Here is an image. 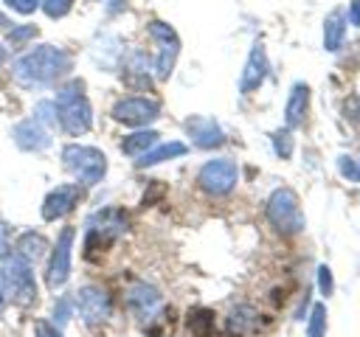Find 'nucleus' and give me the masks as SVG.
<instances>
[{"label":"nucleus","instance_id":"nucleus-1","mask_svg":"<svg viewBox=\"0 0 360 337\" xmlns=\"http://www.w3.org/2000/svg\"><path fill=\"white\" fill-rule=\"evenodd\" d=\"M70 70V53L56 45H37L14 62V76L25 87H45Z\"/></svg>","mask_w":360,"mask_h":337},{"label":"nucleus","instance_id":"nucleus-2","mask_svg":"<svg viewBox=\"0 0 360 337\" xmlns=\"http://www.w3.org/2000/svg\"><path fill=\"white\" fill-rule=\"evenodd\" d=\"M56 121L68 135H84L93 126V107L84 95V81L73 79L56 93Z\"/></svg>","mask_w":360,"mask_h":337},{"label":"nucleus","instance_id":"nucleus-3","mask_svg":"<svg viewBox=\"0 0 360 337\" xmlns=\"http://www.w3.org/2000/svg\"><path fill=\"white\" fill-rule=\"evenodd\" d=\"M0 289L6 298H11L20 306H28L37 295V281H34V270L31 261L22 258L20 253L6 256L3 267H0Z\"/></svg>","mask_w":360,"mask_h":337},{"label":"nucleus","instance_id":"nucleus-4","mask_svg":"<svg viewBox=\"0 0 360 337\" xmlns=\"http://www.w3.org/2000/svg\"><path fill=\"white\" fill-rule=\"evenodd\" d=\"M62 166L82 183V185H96L107 174V157L96 146H82V143H68L62 149Z\"/></svg>","mask_w":360,"mask_h":337},{"label":"nucleus","instance_id":"nucleus-5","mask_svg":"<svg viewBox=\"0 0 360 337\" xmlns=\"http://www.w3.org/2000/svg\"><path fill=\"white\" fill-rule=\"evenodd\" d=\"M264 213H267V222L284 236H295L304 230V213H301V205L292 188H276L267 197Z\"/></svg>","mask_w":360,"mask_h":337},{"label":"nucleus","instance_id":"nucleus-6","mask_svg":"<svg viewBox=\"0 0 360 337\" xmlns=\"http://www.w3.org/2000/svg\"><path fill=\"white\" fill-rule=\"evenodd\" d=\"M129 216L121 208H101L87 219V253L93 247H104L115 242L121 233H127Z\"/></svg>","mask_w":360,"mask_h":337},{"label":"nucleus","instance_id":"nucleus-7","mask_svg":"<svg viewBox=\"0 0 360 337\" xmlns=\"http://www.w3.org/2000/svg\"><path fill=\"white\" fill-rule=\"evenodd\" d=\"M236 177H239L236 163L228 160V157H217V160H208V163L200 168L197 183H200V188H202L205 194H211V197H225V194L233 191Z\"/></svg>","mask_w":360,"mask_h":337},{"label":"nucleus","instance_id":"nucleus-8","mask_svg":"<svg viewBox=\"0 0 360 337\" xmlns=\"http://www.w3.org/2000/svg\"><path fill=\"white\" fill-rule=\"evenodd\" d=\"M118 124H127V126H146L152 124L158 115H160V104L155 98H146V95H127L121 101L112 104V112H110Z\"/></svg>","mask_w":360,"mask_h":337},{"label":"nucleus","instance_id":"nucleus-9","mask_svg":"<svg viewBox=\"0 0 360 337\" xmlns=\"http://www.w3.org/2000/svg\"><path fill=\"white\" fill-rule=\"evenodd\" d=\"M70 250H73V227H65L59 233V239L53 242L48 264H45V284L51 289H56L68 281V275H70Z\"/></svg>","mask_w":360,"mask_h":337},{"label":"nucleus","instance_id":"nucleus-10","mask_svg":"<svg viewBox=\"0 0 360 337\" xmlns=\"http://www.w3.org/2000/svg\"><path fill=\"white\" fill-rule=\"evenodd\" d=\"M127 306H129L132 317H138L141 323H149V320H155L158 312L163 309V295H160L152 284L138 281V284H132V286L127 289Z\"/></svg>","mask_w":360,"mask_h":337},{"label":"nucleus","instance_id":"nucleus-11","mask_svg":"<svg viewBox=\"0 0 360 337\" xmlns=\"http://www.w3.org/2000/svg\"><path fill=\"white\" fill-rule=\"evenodd\" d=\"M76 306H79V315L84 317L87 326H98V323L110 320V315H112V300H110V295H107L101 286H93V284L79 289Z\"/></svg>","mask_w":360,"mask_h":337},{"label":"nucleus","instance_id":"nucleus-12","mask_svg":"<svg viewBox=\"0 0 360 337\" xmlns=\"http://www.w3.org/2000/svg\"><path fill=\"white\" fill-rule=\"evenodd\" d=\"M186 135L191 138L194 146L200 149H217L225 143V132L219 129V124L208 115H191L186 121Z\"/></svg>","mask_w":360,"mask_h":337},{"label":"nucleus","instance_id":"nucleus-13","mask_svg":"<svg viewBox=\"0 0 360 337\" xmlns=\"http://www.w3.org/2000/svg\"><path fill=\"white\" fill-rule=\"evenodd\" d=\"M76 202H79V185H56L42 199V219L56 222V219L68 216L76 208Z\"/></svg>","mask_w":360,"mask_h":337},{"label":"nucleus","instance_id":"nucleus-14","mask_svg":"<svg viewBox=\"0 0 360 337\" xmlns=\"http://www.w3.org/2000/svg\"><path fill=\"white\" fill-rule=\"evenodd\" d=\"M14 143L22 149V152H45L51 146V129H45L37 118H25L20 121L14 129Z\"/></svg>","mask_w":360,"mask_h":337},{"label":"nucleus","instance_id":"nucleus-15","mask_svg":"<svg viewBox=\"0 0 360 337\" xmlns=\"http://www.w3.org/2000/svg\"><path fill=\"white\" fill-rule=\"evenodd\" d=\"M270 73V62H267V53H264V45L262 42H253L250 53H248V62H245V70H242V79H239V90L242 93H253Z\"/></svg>","mask_w":360,"mask_h":337},{"label":"nucleus","instance_id":"nucleus-16","mask_svg":"<svg viewBox=\"0 0 360 337\" xmlns=\"http://www.w3.org/2000/svg\"><path fill=\"white\" fill-rule=\"evenodd\" d=\"M307 107H309V87L304 81H298L290 90V98H287V107H284V124L290 129L301 126L304 118H307Z\"/></svg>","mask_w":360,"mask_h":337},{"label":"nucleus","instance_id":"nucleus-17","mask_svg":"<svg viewBox=\"0 0 360 337\" xmlns=\"http://www.w3.org/2000/svg\"><path fill=\"white\" fill-rule=\"evenodd\" d=\"M186 152H188L186 143H180V140H169V143H163V146H158V149L143 152V154L138 157V166H141V168H149V166L166 163V160H172V157H183Z\"/></svg>","mask_w":360,"mask_h":337},{"label":"nucleus","instance_id":"nucleus-18","mask_svg":"<svg viewBox=\"0 0 360 337\" xmlns=\"http://www.w3.org/2000/svg\"><path fill=\"white\" fill-rule=\"evenodd\" d=\"M259 312L253 309V306H236L231 315H228V320H225V326H228V331L231 334H250V331H256L259 329Z\"/></svg>","mask_w":360,"mask_h":337},{"label":"nucleus","instance_id":"nucleus-19","mask_svg":"<svg viewBox=\"0 0 360 337\" xmlns=\"http://www.w3.org/2000/svg\"><path fill=\"white\" fill-rule=\"evenodd\" d=\"M343 34H346V17L343 11H332L323 22V45L326 51H338L340 42H343Z\"/></svg>","mask_w":360,"mask_h":337},{"label":"nucleus","instance_id":"nucleus-20","mask_svg":"<svg viewBox=\"0 0 360 337\" xmlns=\"http://www.w3.org/2000/svg\"><path fill=\"white\" fill-rule=\"evenodd\" d=\"M155 140H158V132H155V129H138V132H132V135L124 138L121 149H124V154H129V157H141L143 152L152 149Z\"/></svg>","mask_w":360,"mask_h":337},{"label":"nucleus","instance_id":"nucleus-21","mask_svg":"<svg viewBox=\"0 0 360 337\" xmlns=\"http://www.w3.org/2000/svg\"><path fill=\"white\" fill-rule=\"evenodd\" d=\"M124 79H127V84H143V87H149V62H146V56L143 53H132L129 59H127V65H124Z\"/></svg>","mask_w":360,"mask_h":337},{"label":"nucleus","instance_id":"nucleus-22","mask_svg":"<svg viewBox=\"0 0 360 337\" xmlns=\"http://www.w3.org/2000/svg\"><path fill=\"white\" fill-rule=\"evenodd\" d=\"M186 329L194 337H211L214 331V312L211 309H191L186 317Z\"/></svg>","mask_w":360,"mask_h":337},{"label":"nucleus","instance_id":"nucleus-23","mask_svg":"<svg viewBox=\"0 0 360 337\" xmlns=\"http://www.w3.org/2000/svg\"><path fill=\"white\" fill-rule=\"evenodd\" d=\"M45 247H48V239L45 236H39V233H22L20 239H17V253L22 256V258H39L42 253H45Z\"/></svg>","mask_w":360,"mask_h":337},{"label":"nucleus","instance_id":"nucleus-24","mask_svg":"<svg viewBox=\"0 0 360 337\" xmlns=\"http://www.w3.org/2000/svg\"><path fill=\"white\" fill-rule=\"evenodd\" d=\"M307 334H309V337H323V334H326V306H323V303H315V306H312Z\"/></svg>","mask_w":360,"mask_h":337},{"label":"nucleus","instance_id":"nucleus-25","mask_svg":"<svg viewBox=\"0 0 360 337\" xmlns=\"http://www.w3.org/2000/svg\"><path fill=\"white\" fill-rule=\"evenodd\" d=\"M34 118H37L45 129L56 126V124H59V121H56V104H53V101H37V107H34Z\"/></svg>","mask_w":360,"mask_h":337},{"label":"nucleus","instance_id":"nucleus-26","mask_svg":"<svg viewBox=\"0 0 360 337\" xmlns=\"http://www.w3.org/2000/svg\"><path fill=\"white\" fill-rule=\"evenodd\" d=\"M270 140H273V149H276L278 157H290V154H292V135H290V126H287V129H276Z\"/></svg>","mask_w":360,"mask_h":337},{"label":"nucleus","instance_id":"nucleus-27","mask_svg":"<svg viewBox=\"0 0 360 337\" xmlns=\"http://www.w3.org/2000/svg\"><path fill=\"white\" fill-rule=\"evenodd\" d=\"M39 6H42V11H45V17L59 20V17H65V14L73 8V0H42Z\"/></svg>","mask_w":360,"mask_h":337},{"label":"nucleus","instance_id":"nucleus-28","mask_svg":"<svg viewBox=\"0 0 360 337\" xmlns=\"http://www.w3.org/2000/svg\"><path fill=\"white\" fill-rule=\"evenodd\" d=\"M31 37H37V28H34V25H14V28L6 31L8 45H22V42H28Z\"/></svg>","mask_w":360,"mask_h":337},{"label":"nucleus","instance_id":"nucleus-29","mask_svg":"<svg viewBox=\"0 0 360 337\" xmlns=\"http://www.w3.org/2000/svg\"><path fill=\"white\" fill-rule=\"evenodd\" d=\"M338 168H340V174H343L346 180H354V183L360 180V163H354L352 157H346V154H343V157L338 160Z\"/></svg>","mask_w":360,"mask_h":337},{"label":"nucleus","instance_id":"nucleus-30","mask_svg":"<svg viewBox=\"0 0 360 337\" xmlns=\"http://www.w3.org/2000/svg\"><path fill=\"white\" fill-rule=\"evenodd\" d=\"M343 115H346L352 124L360 126V95H349V98L343 101Z\"/></svg>","mask_w":360,"mask_h":337},{"label":"nucleus","instance_id":"nucleus-31","mask_svg":"<svg viewBox=\"0 0 360 337\" xmlns=\"http://www.w3.org/2000/svg\"><path fill=\"white\" fill-rule=\"evenodd\" d=\"M68 317H70V300L62 298V300H56V309H53V326H65Z\"/></svg>","mask_w":360,"mask_h":337},{"label":"nucleus","instance_id":"nucleus-32","mask_svg":"<svg viewBox=\"0 0 360 337\" xmlns=\"http://www.w3.org/2000/svg\"><path fill=\"white\" fill-rule=\"evenodd\" d=\"M318 289H321L323 295H332V272H329L326 264L318 267Z\"/></svg>","mask_w":360,"mask_h":337},{"label":"nucleus","instance_id":"nucleus-33","mask_svg":"<svg viewBox=\"0 0 360 337\" xmlns=\"http://www.w3.org/2000/svg\"><path fill=\"white\" fill-rule=\"evenodd\" d=\"M34 334H37V337H62V334H59V329H56L51 320H37Z\"/></svg>","mask_w":360,"mask_h":337},{"label":"nucleus","instance_id":"nucleus-34","mask_svg":"<svg viewBox=\"0 0 360 337\" xmlns=\"http://www.w3.org/2000/svg\"><path fill=\"white\" fill-rule=\"evenodd\" d=\"M6 6H11L14 11H20V14H31V11H37V0H6Z\"/></svg>","mask_w":360,"mask_h":337},{"label":"nucleus","instance_id":"nucleus-35","mask_svg":"<svg viewBox=\"0 0 360 337\" xmlns=\"http://www.w3.org/2000/svg\"><path fill=\"white\" fill-rule=\"evenodd\" d=\"M8 256V227L0 222V261Z\"/></svg>","mask_w":360,"mask_h":337},{"label":"nucleus","instance_id":"nucleus-36","mask_svg":"<svg viewBox=\"0 0 360 337\" xmlns=\"http://www.w3.org/2000/svg\"><path fill=\"white\" fill-rule=\"evenodd\" d=\"M349 20L360 28V0H352V6H349Z\"/></svg>","mask_w":360,"mask_h":337},{"label":"nucleus","instance_id":"nucleus-37","mask_svg":"<svg viewBox=\"0 0 360 337\" xmlns=\"http://www.w3.org/2000/svg\"><path fill=\"white\" fill-rule=\"evenodd\" d=\"M3 306H6V295H3V289H0V312H3Z\"/></svg>","mask_w":360,"mask_h":337},{"label":"nucleus","instance_id":"nucleus-38","mask_svg":"<svg viewBox=\"0 0 360 337\" xmlns=\"http://www.w3.org/2000/svg\"><path fill=\"white\" fill-rule=\"evenodd\" d=\"M3 59H6V51H3V45H0V65H3Z\"/></svg>","mask_w":360,"mask_h":337}]
</instances>
